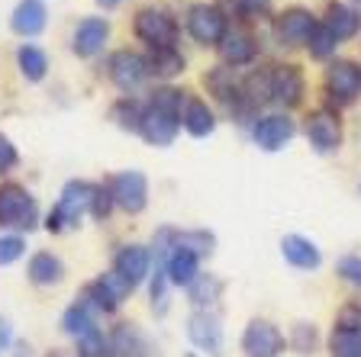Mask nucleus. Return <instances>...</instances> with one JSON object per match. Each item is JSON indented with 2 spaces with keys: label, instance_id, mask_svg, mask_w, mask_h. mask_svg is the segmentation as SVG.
<instances>
[{
  "label": "nucleus",
  "instance_id": "nucleus-36",
  "mask_svg": "<svg viewBox=\"0 0 361 357\" xmlns=\"http://www.w3.org/2000/svg\"><path fill=\"white\" fill-rule=\"evenodd\" d=\"M78 354H81V357H116V354H113L110 335H104V332H94L90 338L78 342Z\"/></svg>",
  "mask_w": 361,
  "mask_h": 357
},
{
  "label": "nucleus",
  "instance_id": "nucleus-11",
  "mask_svg": "<svg viewBox=\"0 0 361 357\" xmlns=\"http://www.w3.org/2000/svg\"><path fill=\"white\" fill-rule=\"evenodd\" d=\"M307 142L319 155H332L342 145V123L332 110H316L307 119Z\"/></svg>",
  "mask_w": 361,
  "mask_h": 357
},
{
  "label": "nucleus",
  "instance_id": "nucleus-44",
  "mask_svg": "<svg viewBox=\"0 0 361 357\" xmlns=\"http://www.w3.org/2000/svg\"><path fill=\"white\" fill-rule=\"evenodd\" d=\"M97 4H100V7H104V10H113V7H120L123 0H97Z\"/></svg>",
  "mask_w": 361,
  "mask_h": 357
},
{
  "label": "nucleus",
  "instance_id": "nucleus-35",
  "mask_svg": "<svg viewBox=\"0 0 361 357\" xmlns=\"http://www.w3.org/2000/svg\"><path fill=\"white\" fill-rule=\"evenodd\" d=\"M207 84H210L213 94H216L223 104H229V106H233V100L239 97V94H235V81H233V75H229V68H216V71L207 77Z\"/></svg>",
  "mask_w": 361,
  "mask_h": 357
},
{
  "label": "nucleus",
  "instance_id": "nucleus-15",
  "mask_svg": "<svg viewBox=\"0 0 361 357\" xmlns=\"http://www.w3.org/2000/svg\"><path fill=\"white\" fill-rule=\"evenodd\" d=\"M113 270L123 277V280L129 283V287H139V283L149 277L152 270V251L145 245H126L116 251V258H113Z\"/></svg>",
  "mask_w": 361,
  "mask_h": 357
},
{
  "label": "nucleus",
  "instance_id": "nucleus-7",
  "mask_svg": "<svg viewBox=\"0 0 361 357\" xmlns=\"http://www.w3.org/2000/svg\"><path fill=\"white\" fill-rule=\"evenodd\" d=\"M326 94L336 106L352 104L361 97V65L348 58H338L326 68Z\"/></svg>",
  "mask_w": 361,
  "mask_h": 357
},
{
  "label": "nucleus",
  "instance_id": "nucleus-39",
  "mask_svg": "<svg viewBox=\"0 0 361 357\" xmlns=\"http://www.w3.org/2000/svg\"><path fill=\"white\" fill-rule=\"evenodd\" d=\"M113 209V196H110V187L97 184L94 187V203H90V216L94 219H106Z\"/></svg>",
  "mask_w": 361,
  "mask_h": 357
},
{
  "label": "nucleus",
  "instance_id": "nucleus-45",
  "mask_svg": "<svg viewBox=\"0 0 361 357\" xmlns=\"http://www.w3.org/2000/svg\"><path fill=\"white\" fill-rule=\"evenodd\" d=\"M358 190H361V184H358Z\"/></svg>",
  "mask_w": 361,
  "mask_h": 357
},
{
  "label": "nucleus",
  "instance_id": "nucleus-24",
  "mask_svg": "<svg viewBox=\"0 0 361 357\" xmlns=\"http://www.w3.org/2000/svg\"><path fill=\"white\" fill-rule=\"evenodd\" d=\"M110 344L116 357H149V342L133 322H123L110 332Z\"/></svg>",
  "mask_w": 361,
  "mask_h": 357
},
{
  "label": "nucleus",
  "instance_id": "nucleus-23",
  "mask_svg": "<svg viewBox=\"0 0 361 357\" xmlns=\"http://www.w3.org/2000/svg\"><path fill=\"white\" fill-rule=\"evenodd\" d=\"M26 277H30L36 287H55V283H61V277H65V264H61V258L52 251H36L30 258Z\"/></svg>",
  "mask_w": 361,
  "mask_h": 357
},
{
  "label": "nucleus",
  "instance_id": "nucleus-17",
  "mask_svg": "<svg viewBox=\"0 0 361 357\" xmlns=\"http://www.w3.org/2000/svg\"><path fill=\"white\" fill-rule=\"evenodd\" d=\"M45 23H49V7H45V0H20L10 13V30L23 39H32L45 30Z\"/></svg>",
  "mask_w": 361,
  "mask_h": 357
},
{
  "label": "nucleus",
  "instance_id": "nucleus-30",
  "mask_svg": "<svg viewBox=\"0 0 361 357\" xmlns=\"http://www.w3.org/2000/svg\"><path fill=\"white\" fill-rule=\"evenodd\" d=\"M145 65H149V75H155V77H174L184 71V55L178 49H155L145 58Z\"/></svg>",
  "mask_w": 361,
  "mask_h": 357
},
{
  "label": "nucleus",
  "instance_id": "nucleus-6",
  "mask_svg": "<svg viewBox=\"0 0 361 357\" xmlns=\"http://www.w3.org/2000/svg\"><path fill=\"white\" fill-rule=\"evenodd\" d=\"M110 196H113V206H120L123 213H142L145 203H149V180H145L142 171H120L113 174L110 184Z\"/></svg>",
  "mask_w": 361,
  "mask_h": 357
},
{
  "label": "nucleus",
  "instance_id": "nucleus-26",
  "mask_svg": "<svg viewBox=\"0 0 361 357\" xmlns=\"http://www.w3.org/2000/svg\"><path fill=\"white\" fill-rule=\"evenodd\" d=\"M323 26L338 39V42H342V39H352L355 32H358L361 13L358 10H352V7H345V4H329V7H326Z\"/></svg>",
  "mask_w": 361,
  "mask_h": 357
},
{
  "label": "nucleus",
  "instance_id": "nucleus-10",
  "mask_svg": "<svg viewBox=\"0 0 361 357\" xmlns=\"http://www.w3.org/2000/svg\"><path fill=\"white\" fill-rule=\"evenodd\" d=\"M226 30H229V23H226V13L219 7H213V4H197V7H190L188 32L200 45H219Z\"/></svg>",
  "mask_w": 361,
  "mask_h": 357
},
{
  "label": "nucleus",
  "instance_id": "nucleus-42",
  "mask_svg": "<svg viewBox=\"0 0 361 357\" xmlns=\"http://www.w3.org/2000/svg\"><path fill=\"white\" fill-rule=\"evenodd\" d=\"M338 328H355L361 332V303H348L342 313H338Z\"/></svg>",
  "mask_w": 361,
  "mask_h": 357
},
{
  "label": "nucleus",
  "instance_id": "nucleus-32",
  "mask_svg": "<svg viewBox=\"0 0 361 357\" xmlns=\"http://www.w3.org/2000/svg\"><path fill=\"white\" fill-rule=\"evenodd\" d=\"M142 113H145V106H139L135 100H120V104L110 110V116L116 119V126L120 129H126V132H139V126H142Z\"/></svg>",
  "mask_w": 361,
  "mask_h": 357
},
{
  "label": "nucleus",
  "instance_id": "nucleus-31",
  "mask_svg": "<svg viewBox=\"0 0 361 357\" xmlns=\"http://www.w3.org/2000/svg\"><path fill=\"white\" fill-rule=\"evenodd\" d=\"M329 357H361V332L355 328H332Z\"/></svg>",
  "mask_w": 361,
  "mask_h": 357
},
{
  "label": "nucleus",
  "instance_id": "nucleus-27",
  "mask_svg": "<svg viewBox=\"0 0 361 357\" xmlns=\"http://www.w3.org/2000/svg\"><path fill=\"white\" fill-rule=\"evenodd\" d=\"M188 290H190V303H194L197 309H213L216 299L223 296V280L213 274H200Z\"/></svg>",
  "mask_w": 361,
  "mask_h": 357
},
{
  "label": "nucleus",
  "instance_id": "nucleus-20",
  "mask_svg": "<svg viewBox=\"0 0 361 357\" xmlns=\"http://www.w3.org/2000/svg\"><path fill=\"white\" fill-rule=\"evenodd\" d=\"M61 328H65V335H71L75 342H84V338H90L94 332H100L97 328V309L81 296L78 303H71L65 309V315H61Z\"/></svg>",
  "mask_w": 361,
  "mask_h": 357
},
{
  "label": "nucleus",
  "instance_id": "nucleus-18",
  "mask_svg": "<svg viewBox=\"0 0 361 357\" xmlns=\"http://www.w3.org/2000/svg\"><path fill=\"white\" fill-rule=\"evenodd\" d=\"M281 254H284V261L297 270H316L323 264V251H319L316 242L307 235H284L281 238Z\"/></svg>",
  "mask_w": 361,
  "mask_h": 357
},
{
  "label": "nucleus",
  "instance_id": "nucleus-22",
  "mask_svg": "<svg viewBox=\"0 0 361 357\" xmlns=\"http://www.w3.org/2000/svg\"><path fill=\"white\" fill-rule=\"evenodd\" d=\"M219 55H223L226 65H248L255 58V39L248 36L245 30H226V36L219 39Z\"/></svg>",
  "mask_w": 361,
  "mask_h": 357
},
{
  "label": "nucleus",
  "instance_id": "nucleus-16",
  "mask_svg": "<svg viewBox=\"0 0 361 357\" xmlns=\"http://www.w3.org/2000/svg\"><path fill=\"white\" fill-rule=\"evenodd\" d=\"M145 75H149V65H145L142 55L129 52V49H123V52H113V58H110V77H113V84H116L120 90L139 87V84L145 81Z\"/></svg>",
  "mask_w": 361,
  "mask_h": 357
},
{
  "label": "nucleus",
  "instance_id": "nucleus-33",
  "mask_svg": "<svg viewBox=\"0 0 361 357\" xmlns=\"http://www.w3.org/2000/svg\"><path fill=\"white\" fill-rule=\"evenodd\" d=\"M336 45H338V39L326 30L323 23H316V30L310 32V39H307L310 55H313V58H329V55H336Z\"/></svg>",
  "mask_w": 361,
  "mask_h": 357
},
{
  "label": "nucleus",
  "instance_id": "nucleus-14",
  "mask_svg": "<svg viewBox=\"0 0 361 357\" xmlns=\"http://www.w3.org/2000/svg\"><path fill=\"white\" fill-rule=\"evenodd\" d=\"M106 39H110V23L104 16H87L75 26V36H71V49H75L78 58H94V55L104 52Z\"/></svg>",
  "mask_w": 361,
  "mask_h": 357
},
{
  "label": "nucleus",
  "instance_id": "nucleus-8",
  "mask_svg": "<svg viewBox=\"0 0 361 357\" xmlns=\"http://www.w3.org/2000/svg\"><path fill=\"white\" fill-rule=\"evenodd\" d=\"M188 338L197 351H203L207 357H223V322L213 309H197L188 319Z\"/></svg>",
  "mask_w": 361,
  "mask_h": 357
},
{
  "label": "nucleus",
  "instance_id": "nucleus-25",
  "mask_svg": "<svg viewBox=\"0 0 361 357\" xmlns=\"http://www.w3.org/2000/svg\"><path fill=\"white\" fill-rule=\"evenodd\" d=\"M180 126L188 129L194 139H207L216 129V116H213V110L203 100H188L184 110H180Z\"/></svg>",
  "mask_w": 361,
  "mask_h": 357
},
{
  "label": "nucleus",
  "instance_id": "nucleus-37",
  "mask_svg": "<svg viewBox=\"0 0 361 357\" xmlns=\"http://www.w3.org/2000/svg\"><path fill=\"white\" fill-rule=\"evenodd\" d=\"M336 274H338V280H345L348 287L361 290V254H345V258H338Z\"/></svg>",
  "mask_w": 361,
  "mask_h": 357
},
{
  "label": "nucleus",
  "instance_id": "nucleus-41",
  "mask_svg": "<svg viewBox=\"0 0 361 357\" xmlns=\"http://www.w3.org/2000/svg\"><path fill=\"white\" fill-rule=\"evenodd\" d=\"M271 7V0H233V10L239 16H262L268 13Z\"/></svg>",
  "mask_w": 361,
  "mask_h": 357
},
{
  "label": "nucleus",
  "instance_id": "nucleus-28",
  "mask_svg": "<svg viewBox=\"0 0 361 357\" xmlns=\"http://www.w3.org/2000/svg\"><path fill=\"white\" fill-rule=\"evenodd\" d=\"M16 65H20V75L26 81H42L45 71H49V58H45L42 49L36 45H20V52H16Z\"/></svg>",
  "mask_w": 361,
  "mask_h": 357
},
{
  "label": "nucleus",
  "instance_id": "nucleus-2",
  "mask_svg": "<svg viewBox=\"0 0 361 357\" xmlns=\"http://www.w3.org/2000/svg\"><path fill=\"white\" fill-rule=\"evenodd\" d=\"M94 187L97 184H87V180H68L61 196H59V203H55L49 219H45V229L65 232V229L81 223L84 213H90V203H94Z\"/></svg>",
  "mask_w": 361,
  "mask_h": 357
},
{
  "label": "nucleus",
  "instance_id": "nucleus-43",
  "mask_svg": "<svg viewBox=\"0 0 361 357\" xmlns=\"http://www.w3.org/2000/svg\"><path fill=\"white\" fill-rule=\"evenodd\" d=\"M10 338H13V332H10V322L7 319H0V351L10 344Z\"/></svg>",
  "mask_w": 361,
  "mask_h": 357
},
{
  "label": "nucleus",
  "instance_id": "nucleus-1",
  "mask_svg": "<svg viewBox=\"0 0 361 357\" xmlns=\"http://www.w3.org/2000/svg\"><path fill=\"white\" fill-rule=\"evenodd\" d=\"M180 106H184V94L178 87H161L152 94L149 106L142 113V126H139V132L149 145H158V149L171 145L180 129Z\"/></svg>",
  "mask_w": 361,
  "mask_h": 357
},
{
  "label": "nucleus",
  "instance_id": "nucleus-12",
  "mask_svg": "<svg viewBox=\"0 0 361 357\" xmlns=\"http://www.w3.org/2000/svg\"><path fill=\"white\" fill-rule=\"evenodd\" d=\"M303 90H307V84H303V71L297 65L271 68V100L274 104L290 110V106H297L303 100Z\"/></svg>",
  "mask_w": 361,
  "mask_h": 357
},
{
  "label": "nucleus",
  "instance_id": "nucleus-5",
  "mask_svg": "<svg viewBox=\"0 0 361 357\" xmlns=\"http://www.w3.org/2000/svg\"><path fill=\"white\" fill-rule=\"evenodd\" d=\"M287 348L281 328L268 319H252L242 332V354L245 357H281Z\"/></svg>",
  "mask_w": 361,
  "mask_h": 357
},
{
  "label": "nucleus",
  "instance_id": "nucleus-34",
  "mask_svg": "<svg viewBox=\"0 0 361 357\" xmlns=\"http://www.w3.org/2000/svg\"><path fill=\"white\" fill-rule=\"evenodd\" d=\"M316 342H319V335H316V325L313 322H297V325H293V332H290V348L297 351V354H313L316 351Z\"/></svg>",
  "mask_w": 361,
  "mask_h": 357
},
{
  "label": "nucleus",
  "instance_id": "nucleus-38",
  "mask_svg": "<svg viewBox=\"0 0 361 357\" xmlns=\"http://www.w3.org/2000/svg\"><path fill=\"white\" fill-rule=\"evenodd\" d=\"M23 251H26V242L20 235H0V268H7L16 258H23Z\"/></svg>",
  "mask_w": 361,
  "mask_h": 357
},
{
  "label": "nucleus",
  "instance_id": "nucleus-40",
  "mask_svg": "<svg viewBox=\"0 0 361 357\" xmlns=\"http://www.w3.org/2000/svg\"><path fill=\"white\" fill-rule=\"evenodd\" d=\"M16 161H20V155H16V145L7 139V135H0V177L7 171H13Z\"/></svg>",
  "mask_w": 361,
  "mask_h": 357
},
{
  "label": "nucleus",
  "instance_id": "nucleus-21",
  "mask_svg": "<svg viewBox=\"0 0 361 357\" xmlns=\"http://www.w3.org/2000/svg\"><path fill=\"white\" fill-rule=\"evenodd\" d=\"M165 274H168V283H174V287H190V283L200 277V258L190 254V251H184V248L171 245L168 261H165Z\"/></svg>",
  "mask_w": 361,
  "mask_h": 357
},
{
  "label": "nucleus",
  "instance_id": "nucleus-3",
  "mask_svg": "<svg viewBox=\"0 0 361 357\" xmlns=\"http://www.w3.org/2000/svg\"><path fill=\"white\" fill-rule=\"evenodd\" d=\"M133 30L152 52L155 49H174V39H178V23L161 7H142L133 20Z\"/></svg>",
  "mask_w": 361,
  "mask_h": 357
},
{
  "label": "nucleus",
  "instance_id": "nucleus-19",
  "mask_svg": "<svg viewBox=\"0 0 361 357\" xmlns=\"http://www.w3.org/2000/svg\"><path fill=\"white\" fill-rule=\"evenodd\" d=\"M313 30H316V20L303 7H290L278 16V39L284 45H307Z\"/></svg>",
  "mask_w": 361,
  "mask_h": 357
},
{
  "label": "nucleus",
  "instance_id": "nucleus-13",
  "mask_svg": "<svg viewBox=\"0 0 361 357\" xmlns=\"http://www.w3.org/2000/svg\"><path fill=\"white\" fill-rule=\"evenodd\" d=\"M297 126H293V119L284 116V113H274V116H262L252 129V139L262 151H281L287 142L293 139Z\"/></svg>",
  "mask_w": 361,
  "mask_h": 357
},
{
  "label": "nucleus",
  "instance_id": "nucleus-29",
  "mask_svg": "<svg viewBox=\"0 0 361 357\" xmlns=\"http://www.w3.org/2000/svg\"><path fill=\"white\" fill-rule=\"evenodd\" d=\"M171 245L174 248H184V251L197 254V258H207V254H213V248H216V238H213V232L190 229V232H174Z\"/></svg>",
  "mask_w": 361,
  "mask_h": 357
},
{
  "label": "nucleus",
  "instance_id": "nucleus-9",
  "mask_svg": "<svg viewBox=\"0 0 361 357\" xmlns=\"http://www.w3.org/2000/svg\"><path fill=\"white\" fill-rule=\"evenodd\" d=\"M129 293H133V287H129V283L123 280L116 270H106V274H100L94 283H87L84 299H87L97 313H116Z\"/></svg>",
  "mask_w": 361,
  "mask_h": 357
},
{
  "label": "nucleus",
  "instance_id": "nucleus-4",
  "mask_svg": "<svg viewBox=\"0 0 361 357\" xmlns=\"http://www.w3.org/2000/svg\"><path fill=\"white\" fill-rule=\"evenodd\" d=\"M36 219H39V209L26 187H20V184L0 187V225L30 232L36 225Z\"/></svg>",
  "mask_w": 361,
  "mask_h": 357
}]
</instances>
